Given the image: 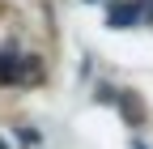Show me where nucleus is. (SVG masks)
Instances as JSON below:
<instances>
[{
    "instance_id": "2",
    "label": "nucleus",
    "mask_w": 153,
    "mask_h": 149,
    "mask_svg": "<svg viewBox=\"0 0 153 149\" xmlns=\"http://www.w3.org/2000/svg\"><path fill=\"white\" fill-rule=\"evenodd\" d=\"M22 77V68H17V55L13 51H4L0 55V81H17Z\"/></svg>"
},
{
    "instance_id": "1",
    "label": "nucleus",
    "mask_w": 153,
    "mask_h": 149,
    "mask_svg": "<svg viewBox=\"0 0 153 149\" xmlns=\"http://www.w3.org/2000/svg\"><path fill=\"white\" fill-rule=\"evenodd\" d=\"M140 17H145V13H140V4H136V0H123V4H111L106 26H111V30H132Z\"/></svg>"
},
{
    "instance_id": "3",
    "label": "nucleus",
    "mask_w": 153,
    "mask_h": 149,
    "mask_svg": "<svg viewBox=\"0 0 153 149\" xmlns=\"http://www.w3.org/2000/svg\"><path fill=\"white\" fill-rule=\"evenodd\" d=\"M0 149H4V145H0Z\"/></svg>"
}]
</instances>
